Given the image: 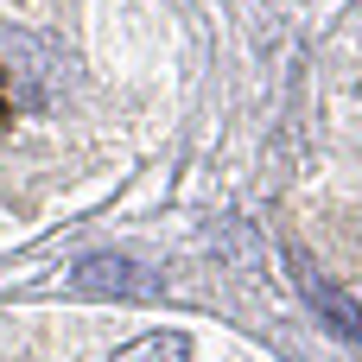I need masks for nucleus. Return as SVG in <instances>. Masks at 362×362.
<instances>
[{
	"instance_id": "nucleus-1",
	"label": "nucleus",
	"mask_w": 362,
	"mask_h": 362,
	"mask_svg": "<svg viewBox=\"0 0 362 362\" xmlns=\"http://www.w3.org/2000/svg\"><path fill=\"white\" fill-rule=\"evenodd\" d=\"M70 286H76V293H115V299H153V293H159V280H153L140 261H121V255L83 261V267L70 274Z\"/></svg>"
},
{
	"instance_id": "nucleus-2",
	"label": "nucleus",
	"mask_w": 362,
	"mask_h": 362,
	"mask_svg": "<svg viewBox=\"0 0 362 362\" xmlns=\"http://www.w3.org/2000/svg\"><path fill=\"white\" fill-rule=\"evenodd\" d=\"M293 274H299V293H305V305H312V312H318V318H325L337 337L362 344V305H356V299H344V293H337V286H331V280H325V274H318L305 255H293Z\"/></svg>"
},
{
	"instance_id": "nucleus-3",
	"label": "nucleus",
	"mask_w": 362,
	"mask_h": 362,
	"mask_svg": "<svg viewBox=\"0 0 362 362\" xmlns=\"http://www.w3.org/2000/svg\"><path fill=\"white\" fill-rule=\"evenodd\" d=\"M115 362H191V344H185L178 331H159V337H140V344H127Z\"/></svg>"
},
{
	"instance_id": "nucleus-4",
	"label": "nucleus",
	"mask_w": 362,
	"mask_h": 362,
	"mask_svg": "<svg viewBox=\"0 0 362 362\" xmlns=\"http://www.w3.org/2000/svg\"><path fill=\"white\" fill-rule=\"evenodd\" d=\"M13 121V102H6V76H0V127Z\"/></svg>"
}]
</instances>
